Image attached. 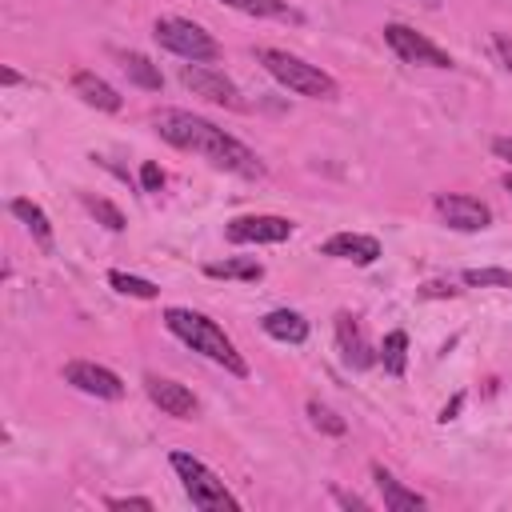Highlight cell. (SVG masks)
I'll list each match as a JSON object with an SVG mask.
<instances>
[{"mask_svg": "<svg viewBox=\"0 0 512 512\" xmlns=\"http://www.w3.org/2000/svg\"><path fill=\"white\" fill-rule=\"evenodd\" d=\"M152 124H156V132H160L172 148L200 152V156H208L216 168H228V172L248 176V180L264 176L260 156H256L248 144H240L236 136H228L224 128H216L212 120H204V116H192V112H184V108H156V112H152Z\"/></svg>", "mask_w": 512, "mask_h": 512, "instance_id": "1", "label": "cell"}, {"mask_svg": "<svg viewBox=\"0 0 512 512\" xmlns=\"http://www.w3.org/2000/svg\"><path fill=\"white\" fill-rule=\"evenodd\" d=\"M164 324H168V332L180 336L192 352L208 356L212 364L228 368L232 376H248V364H244V356L236 352V344H232V340L224 336V328H220L216 320H208L204 312H192V308H168V312H164Z\"/></svg>", "mask_w": 512, "mask_h": 512, "instance_id": "2", "label": "cell"}, {"mask_svg": "<svg viewBox=\"0 0 512 512\" xmlns=\"http://www.w3.org/2000/svg\"><path fill=\"white\" fill-rule=\"evenodd\" d=\"M256 60L268 68L272 80H280V84H284L288 92H296V96H308V100H332V96L340 92L336 80H332L324 68H316V64H308V60L284 52V48H260Z\"/></svg>", "mask_w": 512, "mask_h": 512, "instance_id": "3", "label": "cell"}, {"mask_svg": "<svg viewBox=\"0 0 512 512\" xmlns=\"http://www.w3.org/2000/svg\"><path fill=\"white\" fill-rule=\"evenodd\" d=\"M172 460V468H176V476L184 480V492H188V500L196 504V508H204V512H236L240 508V500L224 488V480L208 468V464H200L196 456H188V452H172L168 456Z\"/></svg>", "mask_w": 512, "mask_h": 512, "instance_id": "4", "label": "cell"}, {"mask_svg": "<svg viewBox=\"0 0 512 512\" xmlns=\"http://www.w3.org/2000/svg\"><path fill=\"white\" fill-rule=\"evenodd\" d=\"M152 36L160 40V48H168V52L192 60V64H208V60L220 56V44L212 40V32H204L200 24L180 20V16H164V20H156Z\"/></svg>", "mask_w": 512, "mask_h": 512, "instance_id": "5", "label": "cell"}, {"mask_svg": "<svg viewBox=\"0 0 512 512\" xmlns=\"http://www.w3.org/2000/svg\"><path fill=\"white\" fill-rule=\"evenodd\" d=\"M384 40H388V48L404 60V64H424V68H452V56L440 48V44H432L424 32H416V28H408V24H384Z\"/></svg>", "mask_w": 512, "mask_h": 512, "instance_id": "6", "label": "cell"}, {"mask_svg": "<svg viewBox=\"0 0 512 512\" xmlns=\"http://www.w3.org/2000/svg\"><path fill=\"white\" fill-rule=\"evenodd\" d=\"M436 216L456 232H480V228L492 224V208L476 196H464V192H440L436 196Z\"/></svg>", "mask_w": 512, "mask_h": 512, "instance_id": "7", "label": "cell"}, {"mask_svg": "<svg viewBox=\"0 0 512 512\" xmlns=\"http://www.w3.org/2000/svg\"><path fill=\"white\" fill-rule=\"evenodd\" d=\"M180 80H184V88H192V96H204V100H212V104H224V108H244V100H240V88L224 76V72H216V68H204V64H184L180 68Z\"/></svg>", "mask_w": 512, "mask_h": 512, "instance_id": "8", "label": "cell"}, {"mask_svg": "<svg viewBox=\"0 0 512 512\" xmlns=\"http://www.w3.org/2000/svg\"><path fill=\"white\" fill-rule=\"evenodd\" d=\"M64 380H68L72 388L96 396V400H120V396H124V380H120L112 368L92 364V360H72V364H64Z\"/></svg>", "mask_w": 512, "mask_h": 512, "instance_id": "9", "label": "cell"}, {"mask_svg": "<svg viewBox=\"0 0 512 512\" xmlns=\"http://www.w3.org/2000/svg\"><path fill=\"white\" fill-rule=\"evenodd\" d=\"M224 236L232 244H280L292 236V220H284V216H236V220H228Z\"/></svg>", "mask_w": 512, "mask_h": 512, "instance_id": "10", "label": "cell"}, {"mask_svg": "<svg viewBox=\"0 0 512 512\" xmlns=\"http://www.w3.org/2000/svg\"><path fill=\"white\" fill-rule=\"evenodd\" d=\"M144 392H148V400H152V404H156L164 416H176V420H192V416L200 412L196 396H192L184 384L168 380V376H156V372H148V376H144Z\"/></svg>", "mask_w": 512, "mask_h": 512, "instance_id": "11", "label": "cell"}, {"mask_svg": "<svg viewBox=\"0 0 512 512\" xmlns=\"http://www.w3.org/2000/svg\"><path fill=\"white\" fill-rule=\"evenodd\" d=\"M324 256L332 260H348V264H376L380 260V240L364 236V232H336L320 244Z\"/></svg>", "mask_w": 512, "mask_h": 512, "instance_id": "12", "label": "cell"}, {"mask_svg": "<svg viewBox=\"0 0 512 512\" xmlns=\"http://www.w3.org/2000/svg\"><path fill=\"white\" fill-rule=\"evenodd\" d=\"M336 344H340V352H344V360H348L352 368H368V364H376V356H372V348H368L360 324H356L348 312L336 316Z\"/></svg>", "mask_w": 512, "mask_h": 512, "instance_id": "13", "label": "cell"}, {"mask_svg": "<svg viewBox=\"0 0 512 512\" xmlns=\"http://www.w3.org/2000/svg\"><path fill=\"white\" fill-rule=\"evenodd\" d=\"M372 480H376V488H380V496H384V508H388V512H420V508H424V496H420V492H412V488H404L388 468L372 464Z\"/></svg>", "mask_w": 512, "mask_h": 512, "instance_id": "14", "label": "cell"}, {"mask_svg": "<svg viewBox=\"0 0 512 512\" xmlns=\"http://www.w3.org/2000/svg\"><path fill=\"white\" fill-rule=\"evenodd\" d=\"M72 92L88 104V108H100V112H120V92L108 84V80H100L96 72H76L72 76Z\"/></svg>", "mask_w": 512, "mask_h": 512, "instance_id": "15", "label": "cell"}, {"mask_svg": "<svg viewBox=\"0 0 512 512\" xmlns=\"http://www.w3.org/2000/svg\"><path fill=\"white\" fill-rule=\"evenodd\" d=\"M260 324H264V332L272 340H284V344H304L308 340V320L300 312H292V308H276Z\"/></svg>", "mask_w": 512, "mask_h": 512, "instance_id": "16", "label": "cell"}, {"mask_svg": "<svg viewBox=\"0 0 512 512\" xmlns=\"http://www.w3.org/2000/svg\"><path fill=\"white\" fill-rule=\"evenodd\" d=\"M116 60H120L124 76H128L136 88H144V92H160L164 76H160V68H156L148 56H140V52H116Z\"/></svg>", "mask_w": 512, "mask_h": 512, "instance_id": "17", "label": "cell"}, {"mask_svg": "<svg viewBox=\"0 0 512 512\" xmlns=\"http://www.w3.org/2000/svg\"><path fill=\"white\" fill-rule=\"evenodd\" d=\"M12 216H16V220L36 236V244H40V248H52V224H48V216H44V208H40V204H32V200H24V196H20V200H12Z\"/></svg>", "mask_w": 512, "mask_h": 512, "instance_id": "18", "label": "cell"}, {"mask_svg": "<svg viewBox=\"0 0 512 512\" xmlns=\"http://www.w3.org/2000/svg\"><path fill=\"white\" fill-rule=\"evenodd\" d=\"M228 8L244 12V16H260V20H300L296 8H288V0H224Z\"/></svg>", "mask_w": 512, "mask_h": 512, "instance_id": "19", "label": "cell"}, {"mask_svg": "<svg viewBox=\"0 0 512 512\" xmlns=\"http://www.w3.org/2000/svg\"><path fill=\"white\" fill-rule=\"evenodd\" d=\"M380 364H384V372H392V376H404V368H408V332H388L384 336V344H380Z\"/></svg>", "mask_w": 512, "mask_h": 512, "instance_id": "20", "label": "cell"}, {"mask_svg": "<svg viewBox=\"0 0 512 512\" xmlns=\"http://www.w3.org/2000/svg\"><path fill=\"white\" fill-rule=\"evenodd\" d=\"M108 284L120 292V296H136V300H156L160 296V288L152 284V280H144V276H128V272H108Z\"/></svg>", "mask_w": 512, "mask_h": 512, "instance_id": "21", "label": "cell"}, {"mask_svg": "<svg viewBox=\"0 0 512 512\" xmlns=\"http://www.w3.org/2000/svg\"><path fill=\"white\" fill-rule=\"evenodd\" d=\"M204 272L216 280H260L264 276V268L256 260H220V264H208Z\"/></svg>", "mask_w": 512, "mask_h": 512, "instance_id": "22", "label": "cell"}, {"mask_svg": "<svg viewBox=\"0 0 512 512\" xmlns=\"http://www.w3.org/2000/svg\"><path fill=\"white\" fill-rule=\"evenodd\" d=\"M84 208H88L108 232H124V212H120L116 204H108L104 196H92V192H88V196H84Z\"/></svg>", "mask_w": 512, "mask_h": 512, "instance_id": "23", "label": "cell"}, {"mask_svg": "<svg viewBox=\"0 0 512 512\" xmlns=\"http://www.w3.org/2000/svg\"><path fill=\"white\" fill-rule=\"evenodd\" d=\"M308 420L320 428V432H328V436H344L348 432V424H344V416H336L328 404H320V400H312L308 404Z\"/></svg>", "mask_w": 512, "mask_h": 512, "instance_id": "24", "label": "cell"}, {"mask_svg": "<svg viewBox=\"0 0 512 512\" xmlns=\"http://www.w3.org/2000/svg\"><path fill=\"white\" fill-rule=\"evenodd\" d=\"M464 284H472V288H512V272L508 268H468Z\"/></svg>", "mask_w": 512, "mask_h": 512, "instance_id": "25", "label": "cell"}, {"mask_svg": "<svg viewBox=\"0 0 512 512\" xmlns=\"http://www.w3.org/2000/svg\"><path fill=\"white\" fill-rule=\"evenodd\" d=\"M140 184H144V192H160V188H164V172H160V164L148 160V164L140 168Z\"/></svg>", "mask_w": 512, "mask_h": 512, "instance_id": "26", "label": "cell"}, {"mask_svg": "<svg viewBox=\"0 0 512 512\" xmlns=\"http://www.w3.org/2000/svg\"><path fill=\"white\" fill-rule=\"evenodd\" d=\"M108 508H144V512H148V508H152V500H148V496H112V500H108Z\"/></svg>", "mask_w": 512, "mask_h": 512, "instance_id": "27", "label": "cell"}, {"mask_svg": "<svg viewBox=\"0 0 512 512\" xmlns=\"http://www.w3.org/2000/svg\"><path fill=\"white\" fill-rule=\"evenodd\" d=\"M492 44H496V52H500V60H504V68L512 72V40H508V36H496Z\"/></svg>", "mask_w": 512, "mask_h": 512, "instance_id": "28", "label": "cell"}, {"mask_svg": "<svg viewBox=\"0 0 512 512\" xmlns=\"http://www.w3.org/2000/svg\"><path fill=\"white\" fill-rule=\"evenodd\" d=\"M492 152L512 164V136H496V140H492Z\"/></svg>", "mask_w": 512, "mask_h": 512, "instance_id": "29", "label": "cell"}, {"mask_svg": "<svg viewBox=\"0 0 512 512\" xmlns=\"http://www.w3.org/2000/svg\"><path fill=\"white\" fill-rule=\"evenodd\" d=\"M20 80H24V76H20L16 68H0V84H8V88H12V84H20Z\"/></svg>", "mask_w": 512, "mask_h": 512, "instance_id": "30", "label": "cell"}, {"mask_svg": "<svg viewBox=\"0 0 512 512\" xmlns=\"http://www.w3.org/2000/svg\"><path fill=\"white\" fill-rule=\"evenodd\" d=\"M460 404H464V396H456V400H452V404H444V412H440V420H444V424H448V420H452V416H456V412H460Z\"/></svg>", "mask_w": 512, "mask_h": 512, "instance_id": "31", "label": "cell"}, {"mask_svg": "<svg viewBox=\"0 0 512 512\" xmlns=\"http://www.w3.org/2000/svg\"><path fill=\"white\" fill-rule=\"evenodd\" d=\"M336 500H340V504H348V508H368L360 496H344V492H336Z\"/></svg>", "mask_w": 512, "mask_h": 512, "instance_id": "32", "label": "cell"}, {"mask_svg": "<svg viewBox=\"0 0 512 512\" xmlns=\"http://www.w3.org/2000/svg\"><path fill=\"white\" fill-rule=\"evenodd\" d=\"M504 188H508V192H512V172H508V176H504Z\"/></svg>", "mask_w": 512, "mask_h": 512, "instance_id": "33", "label": "cell"}]
</instances>
